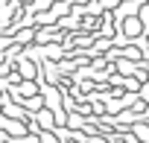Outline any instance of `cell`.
I'll return each mask as SVG.
<instances>
[{
  "instance_id": "6da1fadb",
  "label": "cell",
  "mask_w": 149,
  "mask_h": 143,
  "mask_svg": "<svg viewBox=\"0 0 149 143\" xmlns=\"http://www.w3.org/2000/svg\"><path fill=\"white\" fill-rule=\"evenodd\" d=\"M123 32H126V35H137V32H140V21H137V18H129V21L123 24Z\"/></svg>"
}]
</instances>
